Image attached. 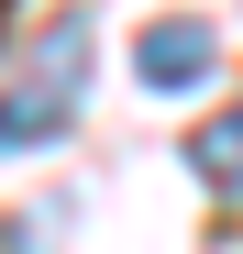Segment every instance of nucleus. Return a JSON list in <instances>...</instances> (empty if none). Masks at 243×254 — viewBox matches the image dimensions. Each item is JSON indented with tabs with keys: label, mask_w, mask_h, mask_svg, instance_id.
I'll list each match as a JSON object with an SVG mask.
<instances>
[{
	"label": "nucleus",
	"mask_w": 243,
	"mask_h": 254,
	"mask_svg": "<svg viewBox=\"0 0 243 254\" xmlns=\"http://www.w3.org/2000/svg\"><path fill=\"white\" fill-rule=\"evenodd\" d=\"M133 66H144V89H199V77L221 66V33L199 22V11H166V22H144V45H133Z\"/></svg>",
	"instance_id": "f03ea898"
},
{
	"label": "nucleus",
	"mask_w": 243,
	"mask_h": 254,
	"mask_svg": "<svg viewBox=\"0 0 243 254\" xmlns=\"http://www.w3.org/2000/svg\"><path fill=\"white\" fill-rule=\"evenodd\" d=\"M188 166H199V188L210 199H243V111H210L188 133Z\"/></svg>",
	"instance_id": "7ed1b4c3"
},
{
	"label": "nucleus",
	"mask_w": 243,
	"mask_h": 254,
	"mask_svg": "<svg viewBox=\"0 0 243 254\" xmlns=\"http://www.w3.org/2000/svg\"><path fill=\"white\" fill-rule=\"evenodd\" d=\"M77 89H89V11H56L45 33H33V56H22V89L0 100V144H45V133H66Z\"/></svg>",
	"instance_id": "f257e3e1"
}]
</instances>
